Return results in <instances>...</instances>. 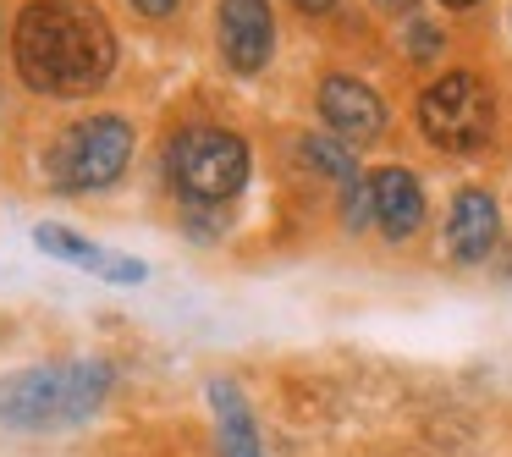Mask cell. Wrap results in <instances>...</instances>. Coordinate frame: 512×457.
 Listing matches in <instances>:
<instances>
[{
  "label": "cell",
  "mask_w": 512,
  "mask_h": 457,
  "mask_svg": "<svg viewBox=\"0 0 512 457\" xmlns=\"http://www.w3.org/2000/svg\"><path fill=\"white\" fill-rule=\"evenodd\" d=\"M12 56L28 89L89 94L116 67V34L89 0H34L12 28Z\"/></svg>",
  "instance_id": "cell-1"
},
{
  "label": "cell",
  "mask_w": 512,
  "mask_h": 457,
  "mask_svg": "<svg viewBox=\"0 0 512 457\" xmlns=\"http://www.w3.org/2000/svg\"><path fill=\"white\" fill-rule=\"evenodd\" d=\"M111 380H116L111 364H100V358L12 369V375H0V424L6 430H23V435L78 430L111 397Z\"/></svg>",
  "instance_id": "cell-2"
},
{
  "label": "cell",
  "mask_w": 512,
  "mask_h": 457,
  "mask_svg": "<svg viewBox=\"0 0 512 457\" xmlns=\"http://www.w3.org/2000/svg\"><path fill=\"white\" fill-rule=\"evenodd\" d=\"M166 171L193 204H226L248 182V144L221 127H188L171 138Z\"/></svg>",
  "instance_id": "cell-3"
},
{
  "label": "cell",
  "mask_w": 512,
  "mask_h": 457,
  "mask_svg": "<svg viewBox=\"0 0 512 457\" xmlns=\"http://www.w3.org/2000/svg\"><path fill=\"white\" fill-rule=\"evenodd\" d=\"M127 160H133V127L105 111V116H89V122L67 127L56 138V149H50V177L61 188L89 193V188H111L127 171Z\"/></svg>",
  "instance_id": "cell-4"
},
{
  "label": "cell",
  "mask_w": 512,
  "mask_h": 457,
  "mask_svg": "<svg viewBox=\"0 0 512 457\" xmlns=\"http://www.w3.org/2000/svg\"><path fill=\"white\" fill-rule=\"evenodd\" d=\"M419 122H424V138L441 149H479L496 127V100L490 89L474 78V72H446L441 83H430L419 100Z\"/></svg>",
  "instance_id": "cell-5"
},
{
  "label": "cell",
  "mask_w": 512,
  "mask_h": 457,
  "mask_svg": "<svg viewBox=\"0 0 512 457\" xmlns=\"http://www.w3.org/2000/svg\"><path fill=\"white\" fill-rule=\"evenodd\" d=\"M34 243L45 248V254L67 259V265L89 270V276L116 281V287H138V281H144V265H138L133 254H116V248H105V243H89V237H78L72 226L45 221V226H34Z\"/></svg>",
  "instance_id": "cell-6"
},
{
  "label": "cell",
  "mask_w": 512,
  "mask_h": 457,
  "mask_svg": "<svg viewBox=\"0 0 512 457\" xmlns=\"http://www.w3.org/2000/svg\"><path fill=\"white\" fill-rule=\"evenodd\" d=\"M276 45L270 0H221V50L237 72H259Z\"/></svg>",
  "instance_id": "cell-7"
},
{
  "label": "cell",
  "mask_w": 512,
  "mask_h": 457,
  "mask_svg": "<svg viewBox=\"0 0 512 457\" xmlns=\"http://www.w3.org/2000/svg\"><path fill=\"white\" fill-rule=\"evenodd\" d=\"M320 116L342 138H353V144H369V138H380V127H386L380 94L369 89V83L347 78V72H331V78L320 83Z\"/></svg>",
  "instance_id": "cell-8"
},
{
  "label": "cell",
  "mask_w": 512,
  "mask_h": 457,
  "mask_svg": "<svg viewBox=\"0 0 512 457\" xmlns=\"http://www.w3.org/2000/svg\"><path fill=\"white\" fill-rule=\"evenodd\" d=\"M496 199H490L485 188H463L452 204V221H446V248H452L457 265H479V259L496 248Z\"/></svg>",
  "instance_id": "cell-9"
},
{
  "label": "cell",
  "mask_w": 512,
  "mask_h": 457,
  "mask_svg": "<svg viewBox=\"0 0 512 457\" xmlns=\"http://www.w3.org/2000/svg\"><path fill=\"white\" fill-rule=\"evenodd\" d=\"M375 226L391 237V243H402V237H413L419 232V221H424V193H419V182L408 177L402 166H386L375 182Z\"/></svg>",
  "instance_id": "cell-10"
},
{
  "label": "cell",
  "mask_w": 512,
  "mask_h": 457,
  "mask_svg": "<svg viewBox=\"0 0 512 457\" xmlns=\"http://www.w3.org/2000/svg\"><path fill=\"white\" fill-rule=\"evenodd\" d=\"M210 408H215V457H265L254 413H248L243 391L232 380H210Z\"/></svg>",
  "instance_id": "cell-11"
},
{
  "label": "cell",
  "mask_w": 512,
  "mask_h": 457,
  "mask_svg": "<svg viewBox=\"0 0 512 457\" xmlns=\"http://www.w3.org/2000/svg\"><path fill=\"white\" fill-rule=\"evenodd\" d=\"M303 160H314V166H320L325 177H336V182H358L353 155H347V149H336V144H325V138H309V144H303Z\"/></svg>",
  "instance_id": "cell-12"
},
{
  "label": "cell",
  "mask_w": 512,
  "mask_h": 457,
  "mask_svg": "<svg viewBox=\"0 0 512 457\" xmlns=\"http://www.w3.org/2000/svg\"><path fill=\"white\" fill-rule=\"evenodd\" d=\"M375 221V188L369 182H347V226H369Z\"/></svg>",
  "instance_id": "cell-13"
},
{
  "label": "cell",
  "mask_w": 512,
  "mask_h": 457,
  "mask_svg": "<svg viewBox=\"0 0 512 457\" xmlns=\"http://www.w3.org/2000/svg\"><path fill=\"white\" fill-rule=\"evenodd\" d=\"M408 50H413V56H435V50H441V34H435V28L430 23H413V34H408Z\"/></svg>",
  "instance_id": "cell-14"
},
{
  "label": "cell",
  "mask_w": 512,
  "mask_h": 457,
  "mask_svg": "<svg viewBox=\"0 0 512 457\" xmlns=\"http://www.w3.org/2000/svg\"><path fill=\"white\" fill-rule=\"evenodd\" d=\"M133 6H138L144 17H171V12L182 6V0H133Z\"/></svg>",
  "instance_id": "cell-15"
},
{
  "label": "cell",
  "mask_w": 512,
  "mask_h": 457,
  "mask_svg": "<svg viewBox=\"0 0 512 457\" xmlns=\"http://www.w3.org/2000/svg\"><path fill=\"white\" fill-rule=\"evenodd\" d=\"M292 6H298V12H331L336 0H292Z\"/></svg>",
  "instance_id": "cell-16"
},
{
  "label": "cell",
  "mask_w": 512,
  "mask_h": 457,
  "mask_svg": "<svg viewBox=\"0 0 512 457\" xmlns=\"http://www.w3.org/2000/svg\"><path fill=\"white\" fill-rule=\"evenodd\" d=\"M375 6H386V12H408L413 0H375Z\"/></svg>",
  "instance_id": "cell-17"
},
{
  "label": "cell",
  "mask_w": 512,
  "mask_h": 457,
  "mask_svg": "<svg viewBox=\"0 0 512 457\" xmlns=\"http://www.w3.org/2000/svg\"><path fill=\"white\" fill-rule=\"evenodd\" d=\"M446 6H474V0H446Z\"/></svg>",
  "instance_id": "cell-18"
}]
</instances>
